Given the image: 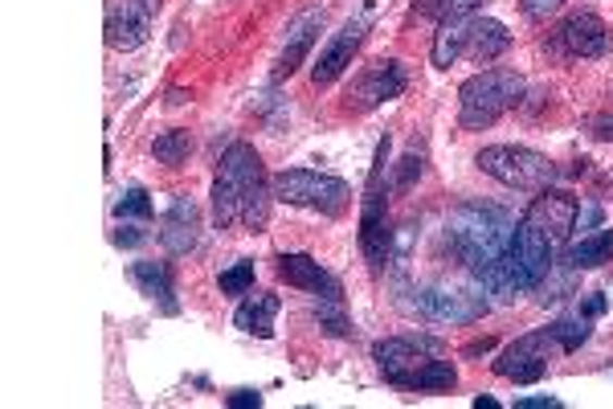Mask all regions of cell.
I'll return each mask as SVG.
<instances>
[{
	"label": "cell",
	"mask_w": 613,
	"mask_h": 409,
	"mask_svg": "<svg viewBox=\"0 0 613 409\" xmlns=\"http://www.w3.org/2000/svg\"><path fill=\"white\" fill-rule=\"evenodd\" d=\"M511 234H515L511 213L508 209H499V205H487V201L459 205V209L450 213V225H446L450 255L475 274V283L511 250Z\"/></svg>",
	"instance_id": "obj_1"
},
{
	"label": "cell",
	"mask_w": 613,
	"mask_h": 409,
	"mask_svg": "<svg viewBox=\"0 0 613 409\" xmlns=\"http://www.w3.org/2000/svg\"><path fill=\"white\" fill-rule=\"evenodd\" d=\"M524 99V78L515 70H483L459 86L462 132H487Z\"/></svg>",
	"instance_id": "obj_2"
},
{
	"label": "cell",
	"mask_w": 613,
	"mask_h": 409,
	"mask_svg": "<svg viewBox=\"0 0 613 409\" xmlns=\"http://www.w3.org/2000/svg\"><path fill=\"white\" fill-rule=\"evenodd\" d=\"M229 181V188L238 193V205H241V225L250 230V234H262L266 222H271V197H274V185L266 181V169H262V156L250 148V144H229L222 156V172Z\"/></svg>",
	"instance_id": "obj_3"
},
{
	"label": "cell",
	"mask_w": 613,
	"mask_h": 409,
	"mask_svg": "<svg viewBox=\"0 0 613 409\" xmlns=\"http://www.w3.org/2000/svg\"><path fill=\"white\" fill-rule=\"evenodd\" d=\"M389 136L376 144L373 169H368V188H364V205H360V250L373 267H385L392 258V230L389 209H385V169H389Z\"/></svg>",
	"instance_id": "obj_4"
},
{
	"label": "cell",
	"mask_w": 613,
	"mask_h": 409,
	"mask_svg": "<svg viewBox=\"0 0 613 409\" xmlns=\"http://www.w3.org/2000/svg\"><path fill=\"white\" fill-rule=\"evenodd\" d=\"M475 164L487 176H495L499 185L524 188V193H540L561 176V169L545 152H531V148H520V144H491V148H483L475 156Z\"/></svg>",
	"instance_id": "obj_5"
},
{
	"label": "cell",
	"mask_w": 613,
	"mask_h": 409,
	"mask_svg": "<svg viewBox=\"0 0 613 409\" xmlns=\"http://www.w3.org/2000/svg\"><path fill=\"white\" fill-rule=\"evenodd\" d=\"M274 197L287 205H303V209H320L327 218H340L348 201H352V188L340 176H327V172L311 169H287L271 181Z\"/></svg>",
	"instance_id": "obj_6"
},
{
	"label": "cell",
	"mask_w": 613,
	"mask_h": 409,
	"mask_svg": "<svg viewBox=\"0 0 613 409\" xmlns=\"http://www.w3.org/2000/svg\"><path fill=\"white\" fill-rule=\"evenodd\" d=\"M405 307L429 324H475L487 315V299L475 287H450V283H426L409 290Z\"/></svg>",
	"instance_id": "obj_7"
},
{
	"label": "cell",
	"mask_w": 613,
	"mask_h": 409,
	"mask_svg": "<svg viewBox=\"0 0 613 409\" xmlns=\"http://www.w3.org/2000/svg\"><path fill=\"white\" fill-rule=\"evenodd\" d=\"M552 352H561V344L552 340V332H528L515 344H508L499 360H495V373L503 381H515V385H536L548 376V364H552Z\"/></svg>",
	"instance_id": "obj_8"
},
{
	"label": "cell",
	"mask_w": 613,
	"mask_h": 409,
	"mask_svg": "<svg viewBox=\"0 0 613 409\" xmlns=\"http://www.w3.org/2000/svg\"><path fill=\"white\" fill-rule=\"evenodd\" d=\"M577 218H580V205L577 197H568V193H556V188H540V197L528 205V213H524V222H531L548 241H552V250H561L568 246L573 238V230H577Z\"/></svg>",
	"instance_id": "obj_9"
},
{
	"label": "cell",
	"mask_w": 613,
	"mask_h": 409,
	"mask_svg": "<svg viewBox=\"0 0 613 409\" xmlns=\"http://www.w3.org/2000/svg\"><path fill=\"white\" fill-rule=\"evenodd\" d=\"M438 352H442V344L434 340V336H389V340L373 344V360L380 364V373H385L389 385H397L409 369L426 364Z\"/></svg>",
	"instance_id": "obj_10"
},
{
	"label": "cell",
	"mask_w": 613,
	"mask_h": 409,
	"mask_svg": "<svg viewBox=\"0 0 613 409\" xmlns=\"http://www.w3.org/2000/svg\"><path fill=\"white\" fill-rule=\"evenodd\" d=\"M364 34H368V17L348 21L340 34L331 37L324 50H320L315 66H311V83H315V86H331V83H336L343 70L352 66V58H356V50H360V41H364Z\"/></svg>",
	"instance_id": "obj_11"
},
{
	"label": "cell",
	"mask_w": 613,
	"mask_h": 409,
	"mask_svg": "<svg viewBox=\"0 0 613 409\" xmlns=\"http://www.w3.org/2000/svg\"><path fill=\"white\" fill-rule=\"evenodd\" d=\"M274 274L287 283V287H299L315 299H343V287L336 274H327L311 255H278L274 258Z\"/></svg>",
	"instance_id": "obj_12"
},
{
	"label": "cell",
	"mask_w": 613,
	"mask_h": 409,
	"mask_svg": "<svg viewBox=\"0 0 613 409\" xmlns=\"http://www.w3.org/2000/svg\"><path fill=\"white\" fill-rule=\"evenodd\" d=\"M152 17L155 9L148 0H120L115 9H111V17H107V46L111 50H139L148 34H152Z\"/></svg>",
	"instance_id": "obj_13"
},
{
	"label": "cell",
	"mask_w": 613,
	"mask_h": 409,
	"mask_svg": "<svg viewBox=\"0 0 613 409\" xmlns=\"http://www.w3.org/2000/svg\"><path fill=\"white\" fill-rule=\"evenodd\" d=\"M405 86H409V74L397 58L376 62V66L356 83V90H352V107H356V111H373V107H380V102L401 99Z\"/></svg>",
	"instance_id": "obj_14"
},
{
	"label": "cell",
	"mask_w": 613,
	"mask_h": 409,
	"mask_svg": "<svg viewBox=\"0 0 613 409\" xmlns=\"http://www.w3.org/2000/svg\"><path fill=\"white\" fill-rule=\"evenodd\" d=\"M320 25H324V9H303L299 17L287 25V41H283V53H278V66H274V83H283L290 78L295 70L306 62V50L315 46V37H320Z\"/></svg>",
	"instance_id": "obj_15"
},
{
	"label": "cell",
	"mask_w": 613,
	"mask_h": 409,
	"mask_svg": "<svg viewBox=\"0 0 613 409\" xmlns=\"http://www.w3.org/2000/svg\"><path fill=\"white\" fill-rule=\"evenodd\" d=\"M556 41L573 58H601V53L610 50V25L597 17V13H573L556 29Z\"/></svg>",
	"instance_id": "obj_16"
},
{
	"label": "cell",
	"mask_w": 613,
	"mask_h": 409,
	"mask_svg": "<svg viewBox=\"0 0 613 409\" xmlns=\"http://www.w3.org/2000/svg\"><path fill=\"white\" fill-rule=\"evenodd\" d=\"M201 238V209L192 205V197H176L160 222V241L168 255H188Z\"/></svg>",
	"instance_id": "obj_17"
},
{
	"label": "cell",
	"mask_w": 613,
	"mask_h": 409,
	"mask_svg": "<svg viewBox=\"0 0 613 409\" xmlns=\"http://www.w3.org/2000/svg\"><path fill=\"white\" fill-rule=\"evenodd\" d=\"M283 311V299L278 295H266V290H254L246 295V303L234 311V324L246 332V336H258V340H271L274 336V320Z\"/></svg>",
	"instance_id": "obj_18"
},
{
	"label": "cell",
	"mask_w": 613,
	"mask_h": 409,
	"mask_svg": "<svg viewBox=\"0 0 613 409\" xmlns=\"http://www.w3.org/2000/svg\"><path fill=\"white\" fill-rule=\"evenodd\" d=\"M454 385H459V369L442 357H429L426 364L409 369V373L397 381V389H409V393H450Z\"/></svg>",
	"instance_id": "obj_19"
},
{
	"label": "cell",
	"mask_w": 613,
	"mask_h": 409,
	"mask_svg": "<svg viewBox=\"0 0 613 409\" xmlns=\"http://www.w3.org/2000/svg\"><path fill=\"white\" fill-rule=\"evenodd\" d=\"M132 283H136L152 303H160L164 315H176V299H172V271L168 262H136L132 267Z\"/></svg>",
	"instance_id": "obj_20"
},
{
	"label": "cell",
	"mask_w": 613,
	"mask_h": 409,
	"mask_svg": "<svg viewBox=\"0 0 613 409\" xmlns=\"http://www.w3.org/2000/svg\"><path fill=\"white\" fill-rule=\"evenodd\" d=\"M471 25H475V21H466V17H446L442 25H438V34H434V50H429L434 66L450 70L454 62H459V53L471 46Z\"/></svg>",
	"instance_id": "obj_21"
},
{
	"label": "cell",
	"mask_w": 613,
	"mask_h": 409,
	"mask_svg": "<svg viewBox=\"0 0 613 409\" xmlns=\"http://www.w3.org/2000/svg\"><path fill=\"white\" fill-rule=\"evenodd\" d=\"M613 262V230H597L589 238H580L577 246L564 250V267L568 271H593V267H605Z\"/></svg>",
	"instance_id": "obj_22"
},
{
	"label": "cell",
	"mask_w": 613,
	"mask_h": 409,
	"mask_svg": "<svg viewBox=\"0 0 613 409\" xmlns=\"http://www.w3.org/2000/svg\"><path fill=\"white\" fill-rule=\"evenodd\" d=\"M508 46H511V34L503 21L478 17L475 25H471V46H466V50L475 53V62H495L499 53H508Z\"/></svg>",
	"instance_id": "obj_23"
},
{
	"label": "cell",
	"mask_w": 613,
	"mask_h": 409,
	"mask_svg": "<svg viewBox=\"0 0 613 409\" xmlns=\"http://www.w3.org/2000/svg\"><path fill=\"white\" fill-rule=\"evenodd\" d=\"M152 156L164 164V169H180L188 156H192V136L180 132V127H176V132H164V136H155Z\"/></svg>",
	"instance_id": "obj_24"
},
{
	"label": "cell",
	"mask_w": 613,
	"mask_h": 409,
	"mask_svg": "<svg viewBox=\"0 0 613 409\" xmlns=\"http://www.w3.org/2000/svg\"><path fill=\"white\" fill-rule=\"evenodd\" d=\"M422 169H426V152L413 144L405 156H401V164H397V172H392V188L397 193H409V188L422 181Z\"/></svg>",
	"instance_id": "obj_25"
},
{
	"label": "cell",
	"mask_w": 613,
	"mask_h": 409,
	"mask_svg": "<svg viewBox=\"0 0 613 409\" xmlns=\"http://www.w3.org/2000/svg\"><path fill=\"white\" fill-rule=\"evenodd\" d=\"M548 332H552V340L561 344V352H577L580 344L589 340V324H585V315H580V320H556Z\"/></svg>",
	"instance_id": "obj_26"
},
{
	"label": "cell",
	"mask_w": 613,
	"mask_h": 409,
	"mask_svg": "<svg viewBox=\"0 0 613 409\" xmlns=\"http://www.w3.org/2000/svg\"><path fill=\"white\" fill-rule=\"evenodd\" d=\"M315 320L324 324L327 336H348V315H343L340 299H320L315 303Z\"/></svg>",
	"instance_id": "obj_27"
},
{
	"label": "cell",
	"mask_w": 613,
	"mask_h": 409,
	"mask_svg": "<svg viewBox=\"0 0 613 409\" xmlns=\"http://www.w3.org/2000/svg\"><path fill=\"white\" fill-rule=\"evenodd\" d=\"M222 290L225 295H250V287H254V262H238V267H229V271H222Z\"/></svg>",
	"instance_id": "obj_28"
},
{
	"label": "cell",
	"mask_w": 613,
	"mask_h": 409,
	"mask_svg": "<svg viewBox=\"0 0 613 409\" xmlns=\"http://www.w3.org/2000/svg\"><path fill=\"white\" fill-rule=\"evenodd\" d=\"M115 218H152V197L148 188H127L115 205Z\"/></svg>",
	"instance_id": "obj_29"
},
{
	"label": "cell",
	"mask_w": 613,
	"mask_h": 409,
	"mask_svg": "<svg viewBox=\"0 0 613 409\" xmlns=\"http://www.w3.org/2000/svg\"><path fill=\"white\" fill-rule=\"evenodd\" d=\"M520 9H524V17H531V21H548L552 13H561L564 0H520Z\"/></svg>",
	"instance_id": "obj_30"
},
{
	"label": "cell",
	"mask_w": 613,
	"mask_h": 409,
	"mask_svg": "<svg viewBox=\"0 0 613 409\" xmlns=\"http://www.w3.org/2000/svg\"><path fill=\"white\" fill-rule=\"evenodd\" d=\"M143 241H148V234L136 230V225H123L120 234H115V246H120V250H136V246H143Z\"/></svg>",
	"instance_id": "obj_31"
},
{
	"label": "cell",
	"mask_w": 613,
	"mask_h": 409,
	"mask_svg": "<svg viewBox=\"0 0 613 409\" xmlns=\"http://www.w3.org/2000/svg\"><path fill=\"white\" fill-rule=\"evenodd\" d=\"M483 0H442V17H471Z\"/></svg>",
	"instance_id": "obj_32"
},
{
	"label": "cell",
	"mask_w": 613,
	"mask_h": 409,
	"mask_svg": "<svg viewBox=\"0 0 613 409\" xmlns=\"http://www.w3.org/2000/svg\"><path fill=\"white\" fill-rule=\"evenodd\" d=\"M589 136L601 139V144H613V115H593L589 120Z\"/></svg>",
	"instance_id": "obj_33"
},
{
	"label": "cell",
	"mask_w": 613,
	"mask_h": 409,
	"mask_svg": "<svg viewBox=\"0 0 613 409\" xmlns=\"http://www.w3.org/2000/svg\"><path fill=\"white\" fill-rule=\"evenodd\" d=\"M605 295H589V299H585V303H580V315H585V320H597V315H605Z\"/></svg>",
	"instance_id": "obj_34"
},
{
	"label": "cell",
	"mask_w": 613,
	"mask_h": 409,
	"mask_svg": "<svg viewBox=\"0 0 613 409\" xmlns=\"http://www.w3.org/2000/svg\"><path fill=\"white\" fill-rule=\"evenodd\" d=\"M229 406H234V409H258V406H262V393L241 389V393H234V397H229Z\"/></svg>",
	"instance_id": "obj_35"
},
{
	"label": "cell",
	"mask_w": 613,
	"mask_h": 409,
	"mask_svg": "<svg viewBox=\"0 0 613 409\" xmlns=\"http://www.w3.org/2000/svg\"><path fill=\"white\" fill-rule=\"evenodd\" d=\"M515 409H561V401L556 397H520Z\"/></svg>",
	"instance_id": "obj_36"
},
{
	"label": "cell",
	"mask_w": 613,
	"mask_h": 409,
	"mask_svg": "<svg viewBox=\"0 0 613 409\" xmlns=\"http://www.w3.org/2000/svg\"><path fill=\"white\" fill-rule=\"evenodd\" d=\"M491 348H495V340H491V336H483V340H471V344H466V348H462V357H487Z\"/></svg>",
	"instance_id": "obj_37"
},
{
	"label": "cell",
	"mask_w": 613,
	"mask_h": 409,
	"mask_svg": "<svg viewBox=\"0 0 613 409\" xmlns=\"http://www.w3.org/2000/svg\"><path fill=\"white\" fill-rule=\"evenodd\" d=\"M475 409H499V401L495 397H475Z\"/></svg>",
	"instance_id": "obj_38"
},
{
	"label": "cell",
	"mask_w": 613,
	"mask_h": 409,
	"mask_svg": "<svg viewBox=\"0 0 613 409\" xmlns=\"http://www.w3.org/2000/svg\"><path fill=\"white\" fill-rule=\"evenodd\" d=\"M148 4H152V9H160V0H148Z\"/></svg>",
	"instance_id": "obj_39"
}]
</instances>
